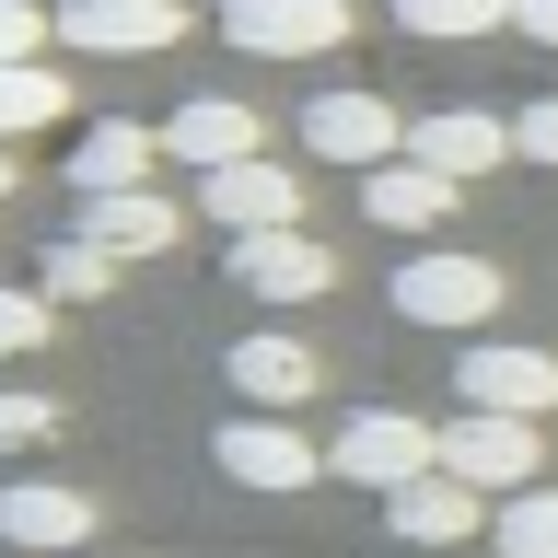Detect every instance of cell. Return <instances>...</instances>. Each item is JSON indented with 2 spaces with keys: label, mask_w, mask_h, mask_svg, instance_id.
I'll return each instance as SVG.
<instances>
[{
  "label": "cell",
  "mask_w": 558,
  "mask_h": 558,
  "mask_svg": "<svg viewBox=\"0 0 558 558\" xmlns=\"http://www.w3.org/2000/svg\"><path fill=\"white\" fill-rule=\"evenodd\" d=\"M500 291L512 279L488 268V256H465V244H418L408 268L384 279V303L408 314V326H442V338H477L488 314H500Z\"/></svg>",
  "instance_id": "1"
},
{
  "label": "cell",
  "mask_w": 558,
  "mask_h": 558,
  "mask_svg": "<svg viewBox=\"0 0 558 558\" xmlns=\"http://www.w3.org/2000/svg\"><path fill=\"white\" fill-rule=\"evenodd\" d=\"M47 349V291H12L0 279V361H35Z\"/></svg>",
  "instance_id": "24"
},
{
  "label": "cell",
  "mask_w": 558,
  "mask_h": 558,
  "mask_svg": "<svg viewBox=\"0 0 558 558\" xmlns=\"http://www.w3.org/2000/svg\"><path fill=\"white\" fill-rule=\"evenodd\" d=\"M303 140H314V163H349V174H373L408 151V117L384 94H314L303 105Z\"/></svg>",
  "instance_id": "9"
},
{
  "label": "cell",
  "mask_w": 558,
  "mask_h": 558,
  "mask_svg": "<svg viewBox=\"0 0 558 558\" xmlns=\"http://www.w3.org/2000/svg\"><path fill=\"white\" fill-rule=\"evenodd\" d=\"M244 151H268V140H256V105H244V94H186V105L163 117V163L221 174V163H244Z\"/></svg>",
  "instance_id": "15"
},
{
  "label": "cell",
  "mask_w": 558,
  "mask_h": 558,
  "mask_svg": "<svg viewBox=\"0 0 558 558\" xmlns=\"http://www.w3.org/2000/svg\"><path fill=\"white\" fill-rule=\"evenodd\" d=\"M221 279H233L244 303H314L326 279H338V256L291 221V233H233V256H221Z\"/></svg>",
  "instance_id": "7"
},
{
  "label": "cell",
  "mask_w": 558,
  "mask_h": 558,
  "mask_svg": "<svg viewBox=\"0 0 558 558\" xmlns=\"http://www.w3.org/2000/svg\"><path fill=\"white\" fill-rule=\"evenodd\" d=\"M384 535H396V547H465V535H488V488H465L453 465H430V477H408L384 500Z\"/></svg>",
  "instance_id": "10"
},
{
  "label": "cell",
  "mask_w": 558,
  "mask_h": 558,
  "mask_svg": "<svg viewBox=\"0 0 558 558\" xmlns=\"http://www.w3.org/2000/svg\"><path fill=\"white\" fill-rule=\"evenodd\" d=\"M47 35H59V12H24V0H0V59H47Z\"/></svg>",
  "instance_id": "25"
},
{
  "label": "cell",
  "mask_w": 558,
  "mask_h": 558,
  "mask_svg": "<svg viewBox=\"0 0 558 558\" xmlns=\"http://www.w3.org/2000/svg\"><path fill=\"white\" fill-rule=\"evenodd\" d=\"M408 151H418L430 174H453V186H477V174L512 163V129L477 117V105H430V117H408Z\"/></svg>",
  "instance_id": "14"
},
{
  "label": "cell",
  "mask_w": 558,
  "mask_h": 558,
  "mask_svg": "<svg viewBox=\"0 0 558 558\" xmlns=\"http://www.w3.org/2000/svg\"><path fill=\"white\" fill-rule=\"evenodd\" d=\"M465 408H500V418H547L558 408V361L547 349H512V338H477L465 349V373H453Z\"/></svg>",
  "instance_id": "11"
},
{
  "label": "cell",
  "mask_w": 558,
  "mask_h": 558,
  "mask_svg": "<svg viewBox=\"0 0 558 558\" xmlns=\"http://www.w3.org/2000/svg\"><path fill=\"white\" fill-rule=\"evenodd\" d=\"M186 35V0H59V47L70 59H151Z\"/></svg>",
  "instance_id": "5"
},
{
  "label": "cell",
  "mask_w": 558,
  "mask_h": 558,
  "mask_svg": "<svg viewBox=\"0 0 558 558\" xmlns=\"http://www.w3.org/2000/svg\"><path fill=\"white\" fill-rule=\"evenodd\" d=\"M59 430H70L59 396H35V384H0V453H47Z\"/></svg>",
  "instance_id": "23"
},
{
  "label": "cell",
  "mask_w": 558,
  "mask_h": 558,
  "mask_svg": "<svg viewBox=\"0 0 558 558\" xmlns=\"http://www.w3.org/2000/svg\"><path fill=\"white\" fill-rule=\"evenodd\" d=\"M209 465L233 488H268V500H291V488H314L326 477V453L291 430V418H268V408H244V418H221V442H209Z\"/></svg>",
  "instance_id": "3"
},
{
  "label": "cell",
  "mask_w": 558,
  "mask_h": 558,
  "mask_svg": "<svg viewBox=\"0 0 558 558\" xmlns=\"http://www.w3.org/2000/svg\"><path fill=\"white\" fill-rule=\"evenodd\" d=\"M488 547H500V558H558V488L547 477L512 488V500L488 512Z\"/></svg>",
  "instance_id": "22"
},
{
  "label": "cell",
  "mask_w": 558,
  "mask_h": 558,
  "mask_svg": "<svg viewBox=\"0 0 558 558\" xmlns=\"http://www.w3.org/2000/svg\"><path fill=\"white\" fill-rule=\"evenodd\" d=\"M512 151H523V163H558V94H535L512 117Z\"/></svg>",
  "instance_id": "26"
},
{
  "label": "cell",
  "mask_w": 558,
  "mask_h": 558,
  "mask_svg": "<svg viewBox=\"0 0 558 558\" xmlns=\"http://www.w3.org/2000/svg\"><path fill=\"white\" fill-rule=\"evenodd\" d=\"M221 373H233V396H244V408H303V396H314V373H326V361H314V349L303 338H279V326H256V338H233V349H221Z\"/></svg>",
  "instance_id": "16"
},
{
  "label": "cell",
  "mask_w": 558,
  "mask_h": 558,
  "mask_svg": "<svg viewBox=\"0 0 558 558\" xmlns=\"http://www.w3.org/2000/svg\"><path fill=\"white\" fill-rule=\"evenodd\" d=\"M47 117H70V82H59L47 59H0V140L47 129Z\"/></svg>",
  "instance_id": "21"
},
{
  "label": "cell",
  "mask_w": 558,
  "mask_h": 558,
  "mask_svg": "<svg viewBox=\"0 0 558 558\" xmlns=\"http://www.w3.org/2000/svg\"><path fill=\"white\" fill-rule=\"evenodd\" d=\"M523 0H396V24L418 35V47H465V35H500Z\"/></svg>",
  "instance_id": "19"
},
{
  "label": "cell",
  "mask_w": 558,
  "mask_h": 558,
  "mask_svg": "<svg viewBox=\"0 0 558 558\" xmlns=\"http://www.w3.org/2000/svg\"><path fill=\"white\" fill-rule=\"evenodd\" d=\"M453 198H465V186H453V174H430L418 151H396V163L361 174V209H373V221H396V233H442Z\"/></svg>",
  "instance_id": "18"
},
{
  "label": "cell",
  "mask_w": 558,
  "mask_h": 558,
  "mask_svg": "<svg viewBox=\"0 0 558 558\" xmlns=\"http://www.w3.org/2000/svg\"><path fill=\"white\" fill-rule=\"evenodd\" d=\"M70 233L105 244L117 268H129V256H174V198L163 186H94V198L70 209Z\"/></svg>",
  "instance_id": "13"
},
{
  "label": "cell",
  "mask_w": 558,
  "mask_h": 558,
  "mask_svg": "<svg viewBox=\"0 0 558 558\" xmlns=\"http://www.w3.org/2000/svg\"><path fill=\"white\" fill-rule=\"evenodd\" d=\"M0 547H35V558H82L94 547V500L59 477H12L0 488Z\"/></svg>",
  "instance_id": "12"
},
{
  "label": "cell",
  "mask_w": 558,
  "mask_h": 558,
  "mask_svg": "<svg viewBox=\"0 0 558 558\" xmlns=\"http://www.w3.org/2000/svg\"><path fill=\"white\" fill-rule=\"evenodd\" d=\"M198 209L221 221V233H291V221H303V174L268 163V151H244V163L198 174Z\"/></svg>",
  "instance_id": "8"
},
{
  "label": "cell",
  "mask_w": 558,
  "mask_h": 558,
  "mask_svg": "<svg viewBox=\"0 0 558 558\" xmlns=\"http://www.w3.org/2000/svg\"><path fill=\"white\" fill-rule=\"evenodd\" d=\"M442 465H453L465 488H488V500H512V488H535V465H547V442H535V418L465 408V418H442Z\"/></svg>",
  "instance_id": "4"
},
{
  "label": "cell",
  "mask_w": 558,
  "mask_h": 558,
  "mask_svg": "<svg viewBox=\"0 0 558 558\" xmlns=\"http://www.w3.org/2000/svg\"><path fill=\"white\" fill-rule=\"evenodd\" d=\"M0 198H12V140H0Z\"/></svg>",
  "instance_id": "28"
},
{
  "label": "cell",
  "mask_w": 558,
  "mask_h": 558,
  "mask_svg": "<svg viewBox=\"0 0 558 558\" xmlns=\"http://www.w3.org/2000/svg\"><path fill=\"white\" fill-rule=\"evenodd\" d=\"M163 163V129H140V117H94V129L70 140V186L94 198V186H151Z\"/></svg>",
  "instance_id": "17"
},
{
  "label": "cell",
  "mask_w": 558,
  "mask_h": 558,
  "mask_svg": "<svg viewBox=\"0 0 558 558\" xmlns=\"http://www.w3.org/2000/svg\"><path fill=\"white\" fill-rule=\"evenodd\" d=\"M35 291H47V303H105V291H117V256L82 244V233H59L47 256H35Z\"/></svg>",
  "instance_id": "20"
},
{
  "label": "cell",
  "mask_w": 558,
  "mask_h": 558,
  "mask_svg": "<svg viewBox=\"0 0 558 558\" xmlns=\"http://www.w3.org/2000/svg\"><path fill=\"white\" fill-rule=\"evenodd\" d=\"M221 35L244 59H326L349 47V0H221Z\"/></svg>",
  "instance_id": "6"
},
{
  "label": "cell",
  "mask_w": 558,
  "mask_h": 558,
  "mask_svg": "<svg viewBox=\"0 0 558 558\" xmlns=\"http://www.w3.org/2000/svg\"><path fill=\"white\" fill-rule=\"evenodd\" d=\"M512 35H535V47H558V0H523V12H512Z\"/></svg>",
  "instance_id": "27"
},
{
  "label": "cell",
  "mask_w": 558,
  "mask_h": 558,
  "mask_svg": "<svg viewBox=\"0 0 558 558\" xmlns=\"http://www.w3.org/2000/svg\"><path fill=\"white\" fill-rule=\"evenodd\" d=\"M430 465H442V430H430V418H408V408H349L338 442H326V477L373 488V500H396V488L430 477Z\"/></svg>",
  "instance_id": "2"
}]
</instances>
